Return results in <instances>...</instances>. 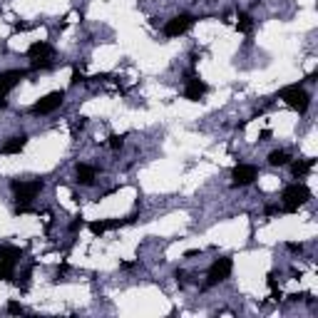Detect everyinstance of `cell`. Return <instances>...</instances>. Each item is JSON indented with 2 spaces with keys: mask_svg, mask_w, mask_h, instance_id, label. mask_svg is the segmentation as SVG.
<instances>
[{
  "mask_svg": "<svg viewBox=\"0 0 318 318\" xmlns=\"http://www.w3.org/2000/svg\"><path fill=\"white\" fill-rule=\"evenodd\" d=\"M278 100H283L288 107H293L298 115H306V110H308V105H311V97H308V92L301 87V85H288V87H283L281 92H278Z\"/></svg>",
  "mask_w": 318,
  "mask_h": 318,
  "instance_id": "cell-1",
  "label": "cell"
},
{
  "mask_svg": "<svg viewBox=\"0 0 318 318\" xmlns=\"http://www.w3.org/2000/svg\"><path fill=\"white\" fill-rule=\"evenodd\" d=\"M311 199V189L306 184H288L283 194H281V201H283V211L293 214L298 211V206H303L306 201Z\"/></svg>",
  "mask_w": 318,
  "mask_h": 318,
  "instance_id": "cell-2",
  "label": "cell"
},
{
  "mask_svg": "<svg viewBox=\"0 0 318 318\" xmlns=\"http://www.w3.org/2000/svg\"><path fill=\"white\" fill-rule=\"evenodd\" d=\"M231 268H234L231 258H216L206 271V286H216V283L226 281L231 276Z\"/></svg>",
  "mask_w": 318,
  "mask_h": 318,
  "instance_id": "cell-3",
  "label": "cell"
},
{
  "mask_svg": "<svg viewBox=\"0 0 318 318\" xmlns=\"http://www.w3.org/2000/svg\"><path fill=\"white\" fill-rule=\"evenodd\" d=\"M13 191H15V199L20 201V204H30L40 191H43V182L40 179H30V182H13L10 184Z\"/></svg>",
  "mask_w": 318,
  "mask_h": 318,
  "instance_id": "cell-4",
  "label": "cell"
},
{
  "mask_svg": "<svg viewBox=\"0 0 318 318\" xmlns=\"http://www.w3.org/2000/svg\"><path fill=\"white\" fill-rule=\"evenodd\" d=\"M65 102V92L63 90H55V92H50V95H45V97H40L35 105H33V115H50V112H55L60 105Z\"/></svg>",
  "mask_w": 318,
  "mask_h": 318,
  "instance_id": "cell-5",
  "label": "cell"
},
{
  "mask_svg": "<svg viewBox=\"0 0 318 318\" xmlns=\"http://www.w3.org/2000/svg\"><path fill=\"white\" fill-rule=\"evenodd\" d=\"M191 25H194V18H191V15H177V18L167 20L164 35H167V38H179V35H184V33L189 30Z\"/></svg>",
  "mask_w": 318,
  "mask_h": 318,
  "instance_id": "cell-6",
  "label": "cell"
},
{
  "mask_svg": "<svg viewBox=\"0 0 318 318\" xmlns=\"http://www.w3.org/2000/svg\"><path fill=\"white\" fill-rule=\"evenodd\" d=\"M256 177H258V167H254V164H236L231 172L234 187H249Z\"/></svg>",
  "mask_w": 318,
  "mask_h": 318,
  "instance_id": "cell-7",
  "label": "cell"
},
{
  "mask_svg": "<svg viewBox=\"0 0 318 318\" xmlns=\"http://www.w3.org/2000/svg\"><path fill=\"white\" fill-rule=\"evenodd\" d=\"M28 77V70H5L0 72V97H8V92L13 87L20 85V80Z\"/></svg>",
  "mask_w": 318,
  "mask_h": 318,
  "instance_id": "cell-8",
  "label": "cell"
},
{
  "mask_svg": "<svg viewBox=\"0 0 318 318\" xmlns=\"http://www.w3.org/2000/svg\"><path fill=\"white\" fill-rule=\"evenodd\" d=\"M134 219H137V216L132 214V216H125V219H102V221H92V224H90V231H92V234H105V231L127 226V224H132Z\"/></svg>",
  "mask_w": 318,
  "mask_h": 318,
  "instance_id": "cell-9",
  "label": "cell"
},
{
  "mask_svg": "<svg viewBox=\"0 0 318 318\" xmlns=\"http://www.w3.org/2000/svg\"><path fill=\"white\" fill-rule=\"evenodd\" d=\"M204 95H206V85H204L199 77H191V80H187V87H184V97H187V100H191V102H199Z\"/></svg>",
  "mask_w": 318,
  "mask_h": 318,
  "instance_id": "cell-10",
  "label": "cell"
},
{
  "mask_svg": "<svg viewBox=\"0 0 318 318\" xmlns=\"http://www.w3.org/2000/svg\"><path fill=\"white\" fill-rule=\"evenodd\" d=\"M53 53H55L53 45H50V43H43V40H40V43H33V45L28 48V58H30V60H50Z\"/></svg>",
  "mask_w": 318,
  "mask_h": 318,
  "instance_id": "cell-11",
  "label": "cell"
},
{
  "mask_svg": "<svg viewBox=\"0 0 318 318\" xmlns=\"http://www.w3.org/2000/svg\"><path fill=\"white\" fill-rule=\"evenodd\" d=\"M75 174H77V184H82V187H92L95 184V177H97L95 167H90V164H77Z\"/></svg>",
  "mask_w": 318,
  "mask_h": 318,
  "instance_id": "cell-12",
  "label": "cell"
},
{
  "mask_svg": "<svg viewBox=\"0 0 318 318\" xmlns=\"http://www.w3.org/2000/svg\"><path fill=\"white\" fill-rule=\"evenodd\" d=\"M25 144H28V137L25 134H15V137H10L3 144V154H20L25 149Z\"/></svg>",
  "mask_w": 318,
  "mask_h": 318,
  "instance_id": "cell-13",
  "label": "cell"
},
{
  "mask_svg": "<svg viewBox=\"0 0 318 318\" xmlns=\"http://www.w3.org/2000/svg\"><path fill=\"white\" fill-rule=\"evenodd\" d=\"M20 258H23V249H18V246H0V261L15 266Z\"/></svg>",
  "mask_w": 318,
  "mask_h": 318,
  "instance_id": "cell-14",
  "label": "cell"
},
{
  "mask_svg": "<svg viewBox=\"0 0 318 318\" xmlns=\"http://www.w3.org/2000/svg\"><path fill=\"white\" fill-rule=\"evenodd\" d=\"M313 164H316V159H298V162H293L291 164V172H293V177H306L311 169H313Z\"/></svg>",
  "mask_w": 318,
  "mask_h": 318,
  "instance_id": "cell-15",
  "label": "cell"
},
{
  "mask_svg": "<svg viewBox=\"0 0 318 318\" xmlns=\"http://www.w3.org/2000/svg\"><path fill=\"white\" fill-rule=\"evenodd\" d=\"M291 162V154L286 152V149H273L271 154H268V164L271 167H286Z\"/></svg>",
  "mask_w": 318,
  "mask_h": 318,
  "instance_id": "cell-16",
  "label": "cell"
},
{
  "mask_svg": "<svg viewBox=\"0 0 318 318\" xmlns=\"http://www.w3.org/2000/svg\"><path fill=\"white\" fill-rule=\"evenodd\" d=\"M236 30H239V33H246V35L254 30V20H251L249 13H239V18H236Z\"/></svg>",
  "mask_w": 318,
  "mask_h": 318,
  "instance_id": "cell-17",
  "label": "cell"
},
{
  "mask_svg": "<svg viewBox=\"0 0 318 318\" xmlns=\"http://www.w3.org/2000/svg\"><path fill=\"white\" fill-rule=\"evenodd\" d=\"M13 273H15V266H13V263L0 261V281H10V278H13Z\"/></svg>",
  "mask_w": 318,
  "mask_h": 318,
  "instance_id": "cell-18",
  "label": "cell"
},
{
  "mask_svg": "<svg viewBox=\"0 0 318 318\" xmlns=\"http://www.w3.org/2000/svg\"><path fill=\"white\" fill-rule=\"evenodd\" d=\"M125 144V134H110V147L112 149H122Z\"/></svg>",
  "mask_w": 318,
  "mask_h": 318,
  "instance_id": "cell-19",
  "label": "cell"
},
{
  "mask_svg": "<svg viewBox=\"0 0 318 318\" xmlns=\"http://www.w3.org/2000/svg\"><path fill=\"white\" fill-rule=\"evenodd\" d=\"M5 311H8V313H13V316H20V313H25V308H23L18 301H10V303L5 306Z\"/></svg>",
  "mask_w": 318,
  "mask_h": 318,
  "instance_id": "cell-20",
  "label": "cell"
},
{
  "mask_svg": "<svg viewBox=\"0 0 318 318\" xmlns=\"http://www.w3.org/2000/svg\"><path fill=\"white\" fill-rule=\"evenodd\" d=\"M70 82H72V85H80V82H87V77H85V75L75 67V70H72V80H70Z\"/></svg>",
  "mask_w": 318,
  "mask_h": 318,
  "instance_id": "cell-21",
  "label": "cell"
},
{
  "mask_svg": "<svg viewBox=\"0 0 318 318\" xmlns=\"http://www.w3.org/2000/svg\"><path fill=\"white\" fill-rule=\"evenodd\" d=\"M85 125H87V117H77V122L72 125V132H77V129H82V127H85Z\"/></svg>",
  "mask_w": 318,
  "mask_h": 318,
  "instance_id": "cell-22",
  "label": "cell"
},
{
  "mask_svg": "<svg viewBox=\"0 0 318 318\" xmlns=\"http://www.w3.org/2000/svg\"><path fill=\"white\" fill-rule=\"evenodd\" d=\"M288 251H293V254H301V251H303V244H288Z\"/></svg>",
  "mask_w": 318,
  "mask_h": 318,
  "instance_id": "cell-23",
  "label": "cell"
},
{
  "mask_svg": "<svg viewBox=\"0 0 318 318\" xmlns=\"http://www.w3.org/2000/svg\"><path fill=\"white\" fill-rule=\"evenodd\" d=\"M266 139H271V129H263V132L258 134V142H266Z\"/></svg>",
  "mask_w": 318,
  "mask_h": 318,
  "instance_id": "cell-24",
  "label": "cell"
},
{
  "mask_svg": "<svg viewBox=\"0 0 318 318\" xmlns=\"http://www.w3.org/2000/svg\"><path fill=\"white\" fill-rule=\"evenodd\" d=\"M316 77H318V70H313V72L306 75V82H316Z\"/></svg>",
  "mask_w": 318,
  "mask_h": 318,
  "instance_id": "cell-25",
  "label": "cell"
},
{
  "mask_svg": "<svg viewBox=\"0 0 318 318\" xmlns=\"http://www.w3.org/2000/svg\"><path fill=\"white\" fill-rule=\"evenodd\" d=\"M82 224H85V221H82V219H77V221H72V226H70V229H72V231H77V229H82Z\"/></svg>",
  "mask_w": 318,
  "mask_h": 318,
  "instance_id": "cell-26",
  "label": "cell"
}]
</instances>
